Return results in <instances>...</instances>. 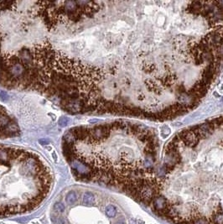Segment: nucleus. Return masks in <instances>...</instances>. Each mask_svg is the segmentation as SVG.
<instances>
[{"instance_id": "1", "label": "nucleus", "mask_w": 223, "mask_h": 224, "mask_svg": "<svg viewBox=\"0 0 223 224\" xmlns=\"http://www.w3.org/2000/svg\"><path fill=\"white\" fill-rule=\"evenodd\" d=\"M132 126L106 124L75 127L63 137V152L81 181L105 184L149 206L157 196L156 149L134 148Z\"/></svg>"}, {"instance_id": "2", "label": "nucleus", "mask_w": 223, "mask_h": 224, "mask_svg": "<svg viewBox=\"0 0 223 224\" xmlns=\"http://www.w3.org/2000/svg\"><path fill=\"white\" fill-rule=\"evenodd\" d=\"M197 154L166 153L161 217L174 224H223V149Z\"/></svg>"}, {"instance_id": "3", "label": "nucleus", "mask_w": 223, "mask_h": 224, "mask_svg": "<svg viewBox=\"0 0 223 224\" xmlns=\"http://www.w3.org/2000/svg\"><path fill=\"white\" fill-rule=\"evenodd\" d=\"M52 183L50 167L37 154L0 144V217L35 210Z\"/></svg>"}, {"instance_id": "4", "label": "nucleus", "mask_w": 223, "mask_h": 224, "mask_svg": "<svg viewBox=\"0 0 223 224\" xmlns=\"http://www.w3.org/2000/svg\"><path fill=\"white\" fill-rule=\"evenodd\" d=\"M19 134L17 123L10 117L3 107L0 106V138L18 136Z\"/></svg>"}, {"instance_id": "5", "label": "nucleus", "mask_w": 223, "mask_h": 224, "mask_svg": "<svg viewBox=\"0 0 223 224\" xmlns=\"http://www.w3.org/2000/svg\"><path fill=\"white\" fill-rule=\"evenodd\" d=\"M83 203L87 206H91L93 204L94 201H95V197L94 195L91 192H86L83 196Z\"/></svg>"}, {"instance_id": "6", "label": "nucleus", "mask_w": 223, "mask_h": 224, "mask_svg": "<svg viewBox=\"0 0 223 224\" xmlns=\"http://www.w3.org/2000/svg\"><path fill=\"white\" fill-rule=\"evenodd\" d=\"M77 201V197H76V194L75 191H70L67 195H66V197H65V201L70 204V205H72V204H75Z\"/></svg>"}, {"instance_id": "7", "label": "nucleus", "mask_w": 223, "mask_h": 224, "mask_svg": "<svg viewBox=\"0 0 223 224\" xmlns=\"http://www.w3.org/2000/svg\"><path fill=\"white\" fill-rule=\"evenodd\" d=\"M106 215L109 217H113L116 216L117 214V210H116V207L113 206V205H108L107 207H106Z\"/></svg>"}, {"instance_id": "8", "label": "nucleus", "mask_w": 223, "mask_h": 224, "mask_svg": "<svg viewBox=\"0 0 223 224\" xmlns=\"http://www.w3.org/2000/svg\"><path fill=\"white\" fill-rule=\"evenodd\" d=\"M68 124H69V118H66V117H61L60 118V120H59V123H58L59 126L61 127V128L66 127L68 125Z\"/></svg>"}, {"instance_id": "9", "label": "nucleus", "mask_w": 223, "mask_h": 224, "mask_svg": "<svg viewBox=\"0 0 223 224\" xmlns=\"http://www.w3.org/2000/svg\"><path fill=\"white\" fill-rule=\"evenodd\" d=\"M54 208H55V210H56L58 212H64V210H65V206L62 203H56L54 206Z\"/></svg>"}, {"instance_id": "10", "label": "nucleus", "mask_w": 223, "mask_h": 224, "mask_svg": "<svg viewBox=\"0 0 223 224\" xmlns=\"http://www.w3.org/2000/svg\"><path fill=\"white\" fill-rule=\"evenodd\" d=\"M8 99H9V96L6 94V92H0V100L5 102V101H7Z\"/></svg>"}, {"instance_id": "11", "label": "nucleus", "mask_w": 223, "mask_h": 224, "mask_svg": "<svg viewBox=\"0 0 223 224\" xmlns=\"http://www.w3.org/2000/svg\"><path fill=\"white\" fill-rule=\"evenodd\" d=\"M116 224H124V223H116Z\"/></svg>"}]
</instances>
